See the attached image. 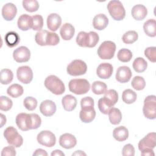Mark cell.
<instances>
[{
    "label": "cell",
    "instance_id": "1",
    "mask_svg": "<svg viewBox=\"0 0 156 156\" xmlns=\"http://www.w3.org/2000/svg\"><path fill=\"white\" fill-rule=\"evenodd\" d=\"M35 40L40 46H55L60 42V38L56 33L41 30L35 34Z\"/></svg>",
    "mask_w": 156,
    "mask_h": 156
},
{
    "label": "cell",
    "instance_id": "2",
    "mask_svg": "<svg viewBox=\"0 0 156 156\" xmlns=\"http://www.w3.org/2000/svg\"><path fill=\"white\" fill-rule=\"evenodd\" d=\"M99 40L98 34L94 31L88 33L81 31L77 35L76 43L80 47L93 48L98 44Z\"/></svg>",
    "mask_w": 156,
    "mask_h": 156
},
{
    "label": "cell",
    "instance_id": "3",
    "mask_svg": "<svg viewBox=\"0 0 156 156\" xmlns=\"http://www.w3.org/2000/svg\"><path fill=\"white\" fill-rule=\"evenodd\" d=\"M45 87L56 95H61L65 91L63 82L56 76L50 75L48 76L44 82Z\"/></svg>",
    "mask_w": 156,
    "mask_h": 156
},
{
    "label": "cell",
    "instance_id": "4",
    "mask_svg": "<svg viewBox=\"0 0 156 156\" xmlns=\"http://www.w3.org/2000/svg\"><path fill=\"white\" fill-rule=\"evenodd\" d=\"M68 87L71 92L80 95L87 93L90 90V84L87 79H74L69 81Z\"/></svg>",
    "mask_w": 156,
    "mask_h": 156
},
{
    "label": "cell",
    "instance_id": "5",
    "mask_svg": "<svg viewBox=\"0 0 156 156\" xmlns=\"http://www.w3.org/2000/svg\"><path fill=\"white\" fill-rule=\"evenodd\" d=\"M107 9L110 16L115 20L121 21L125 18V9L121 2L118 0L110 1L107 4Z\"/></svg>",
    "mask_w": 156,
    "mask_h": 156
},
{
    "label": "cell",
    "instance_id": "6",
    "mask_svg": "<svg viewBox=\"0 0 156 156\" xmlns=\"http://www.w3.org/2000/svg\"><path fill=\"white\" fill-rule=\"evenodd\" d=\"M116 44L112 41H105L101 44L98 49V55L101 59L110 60L115 55Z\"/></svg>",
    "mask_w": 156,
    "mask_h": 156
},
{
    "label": "cell",
    "instance_id": "7",
    "mask_svg": "<svg viewBox=\"0 0 156 156\" xmlns=\"http://www.w3.org/2000/svg\"><path fill=\"white\" fill-rule=\"evenodd\" d=\"M4 136L7 143L15 147L21 146L23 143V137L18 133L17 130L12 126L8 127L5 129Z\"/></svg>",
    "mask_w": 156,
    "mask_h": 156
},
{
    "label": "cell",
    "instance_id": "8",
    "mask_svg": "<svg viewBox=\"0 0 156 156\" xmlns=\"http://www.w3.org/2000/svg\"><path fill=\"white\" fill-rule=\"evenodd\" d=\"M143 112L144 116L149 119L156 118V96L155 95L147 96L144 101Z\"/></svg>",
    "mask_w": 156,
    "mask_h": 156
},
{
    "label": "cell",
    "instance_id": "9",
    "mask_svg": "<svg viewBox=\"0 0 156 156\" xmlns=\"http://www.w3.org/2000/svg\"><path fill=\"white\" fill-rule=\"evenodd\" d=\"M87 66L85 62L81 60H74L67 66L66 71L68 74L73 76H81L86 73Z\"/></svg>",
    "mask_w": 156,
    "mask_h": 156
},
{
    "label": "cell",
    "instance_id": "10",
    "mask_svg": "<svg viewBox=\"0 0 156 156\" xmlns=\"http://www.w3.org/2000/svg\"><path fill=\"white\" fill-rule=\"evenodd\" d=\"M37 140L39 144L49 147L54 146L56 143L55 135L49 130L41 131L37 135Z\"/></svg>",
    "mask_w": 156,
    "mask_h": 156
},
{
    "label": "cell",
    "instance_id": "11",
    "mask_svg": "<svg viewBox=\"0 0 156 156\" xmlns=\"http://www.w3.org/2000/svg\"><path fill=\"white\" fill-rule=\"evenodd\" d=\"M16 76L19 81L24 84L29 83L33 79V72L28 66H20L16 71Z\"/></svg>",
    "mask_w": 156,
    "mask_h": 156
},
{
    "label": "cell",
    "instance_id": "12",
    "mask_svg": "<svg viewBox=\"0 0 156 156\" xmlns=\"http://www.w3.org/2000/svg\"><path fill=\"white\" fill-rule=\"evenodd\" d=\"M156 134L155 132L149 133L138 143V149L142 151L146 149H153L156 146Z\"/></svg>",
    "mask_w": 156,
    "mask_h": 156
},
{
    "label": "cell",
    "instance_id": "13",
    "mask_svg": "<svg viewBox=\"0 0 156 156\" xmlns=\"http://www.w3.org/2000/svg\"><path fill=\"white\" fill-rule=\"evenodd\" d=\"M13 57L16 62H27L30 58V51L26 46H20L13 51Z\"/></svg>",
    "mask_w": 156,
    "mask_h": 156
},
{
    "label": "cell",
    "instance_id": "14",
    "mask_svg": "<svg viewBox=\"0 0 156 156\" xmlns=\"http://www.w3.org/2000/svg\"><path fill=\"white\" fill-rule=\"evenodd\" d=\"M77 144V140L76 137L68 133L62 134L59 138V144L61 147L69 149L73 148Z\"/></svg>",
    "mask_w": 156,
    "mask_h": 156
},
{
    "label": "cell",
    "instance_id": "15",
    "mask_svg": "<svg viewBox=\"0 0 156 156\" xmlns=\"http://www.w3.org/2000/svg\"><path fill=\"white\" fill-rule=\"evenodd\" d=\"M113 66L109 63H101L96 69L98 76L103 79H107L111 77L113 74Z\"/></svg>",
    "mask_w": 156,
    "mask_h": 156
},
{
    "label": "cell",
    "instance_id": "16",
    "mask_svg": "<svg viewBox=\"0 0 156 156\" xmlns=\"http://www.w3.org/2000/svg\"><path fill=\"white\" fill-rule=\"evenodd\" d=\"M132 71L129 67L122 66L118 68L116 73V79L120 83H126L129 82L132 77Z\"/></svg>",
    "mask_w": 156,
    "mask_h": 156
},
{
    "label": "cell",
    "instance_id": "17",
    "mask_svg": "<svg viewBox=\"0 0 156 156\" xmlns=\"http://www.w3.org/2000/svg\"><path fill=\"white\" fill-rule=\"evenodd\" d=\"M40 111L45 116H51L56 112V105L52 101H43L40 105Z\"/></svg>",
    "mask_w": 156,
    "mask_h": 156
},
{
    "label": "cell",
    "instance_id": "18",
    "mask_svg": "<svg viewBox=\"0 0 156 156\" xmlns=\"http://www.w3.org/2000/svg\"><path fill=\"white\" fill-rule=\"evenodd\" d=\"M17 13V8L15 4L9 2L3 5L2 9V16L6 21H12L15 17Z\"/></svg>",
    "mask_w": 156,
    "mask_h": 156
},
{
    "label": "cell",
    "instance_id": "19",
    "mask_svg": "<svg viewBox=\"0 0 156 156\" xmlns=\"http://www.w3.org/2000/svg\"><path fill=\"white\" fill-rule=\"evenodd\" d=\"M47 26L51 31H56L61 25L62 18L57 13H52L47 17Z\"/></svg>",
    "mask_w": 156,
    "mask_h": 156
},
{
    "label": "cell",
    "instance_id": "20",
    "mask_svg": "<svg viewBox=\"0 0 156 156\" xmlns=\"http://www.w3.org/2000/svg\"><path fill=\"white\" fill-rule=\"evenodd\" d=\"M131 14L135 20L137 21L143 20L147 14V10L144 5L137 4L132 7Z\"/></svg>",
    "mask_w": 156,
    "mask_h": 156
},
{
    "label": "cell",
    "instance_id": "21",
    "mask_svg": "<svg viewBox=\"0 0 156 156\" xmlns=\"http://www.w3.org/2000/svg\"><path fill=\"white\" fill-rule=\"evenodd\" d=\"M108 24V19L107 16L103 13L96 15L93 20V26L94 29L98 30L104 29Z\"/></svg>",
    "mask_w": 156,
    "mask_h": 156
},
{
    "label": "cell",
    "instance_id": "22",
    "mask_svg": "<svg viewBox=\"0 0 156 156\" xmlns=\"http://www.w3.org/2000/svg\"><path fill=\"white\" fill-rule=\"evenodd\" d=\"M17 25L18 28L23 31L29 30L32 27V16L27 14L21 15L18 19Z\"/></svg>",
    "mask_w": 156,
    "mask_h": 156
},
{
    "label": "cell",
    "instance_id": "23",
    "mask_svg": "<svg viewBox=\"0 0 156 156\" xmlns=\"http://www.w3.org/2000/svg\"><path fill=\"white\" fill-rule=\"evenodd\" d=\"M75 32V29L74 26L70 24L66 23L62 25L60 30V35L64 40H71Z\"/></svg>",
    "mask_w": 156,
    "mask_h": 156
},
{
    "label": "cell",
    "instance_id": "24",
    "mask_svg": "<svg viewBox=\"0 0 156 156\" xmlns=\"http://www.w3.org/2000/svg\"><path fill=\"white\" fill-rule=\"evenodd\" d=\"M27 127L29 130L37 129L41 124V119L39 115L36 113L27 114L26 119Z\"/></svg>",
    "mask_w": 156,
    "mask_h": 156
},
{
    "label": "cell",
    "instance_id": "25",
    "mask_svg": "<svg viewBox=\"0 0 156 156\" xmlns=\"http://www.w3.org/2000/svg\"><path fill=\"white\" fill-rule=\"evenodd\" d=\"M96 116V111L94 107L81 109L79 117L80 120L85 123L91 122Z\"/></svg>",
    "mask_w": 156,
    "mask_h": 156
},
{
    "label": "cell",
    "instance_id": "26",
    "mask_svg": "<svg viewBox=\"0 0 156 156\" xmlns=\"http://www.w3.org/2000/svg\"><path fill=\"white\" fill-rule=\"evenodd\" d=\"M62 104L65 110L71 112L76 108L77 105V99L73 95L67 94L62 98Z\"/></svg>",
    "mask_w": 156,
    "mask_h": 156
},
{
    "label": "cell",
    "instance_id": "27",
    "mask_svg": "<svg viewBox=\"0 0 156 156\" xmlns=\"http://www.w3.org/2000/svg\"><path fill=\"white\" fill-rule=\"evenodd\" d=\"M113 136L118 141H124L128 138L129 130L124 126L117 127L113 131Z\"/></svg>",
    "mask_w": 156,
    "mask_h": 156
},
{
    "label": "cell",
    "instance_id": "28",
    "mask_svg": "<svg viewBox=\"0 0 156 156\" xmlns=\"http://www.w3.org/2000/svg\"><path fill=\"white\" fill-rule=\"evenodd\" d=\"M4 39L6 44L10 48L16 46L20 41L19 35L14 31H10L7 32L5 35Z\"/></svg>",
    "mask_w": 156,
    "mask_h": 156
},
{
    "label": "cell",
    "instance_id": "29",
    "mask_svg": "<svg viewBox=\"0 0 156 156\" xmlns=\"http://www.w3.org/2000/svg\"><path fill=\"white\" fill-rule=\"evenodd\" d=\"M143 30L145 34L151 37L156 36V21L154 19H149L143 25Z\"/></svg>",
    "mask_w": 156,
    "mask_h": 156
},
{
    "label": "cell",
    "instance_id": "30",
    "mask_svg": "<svg viewBox=\"0 0 156 156\" xmlns=\"http://www.w3.org/2000/svg\"><path fill=\"white\" fill-rule=\"evenodd\" d=\"M98 105L100 112L102 113L104 115H107L110 110L113 107L114 105L109 99L104 96L103 98L99 99Z\"/></svg>",
    "mask_w": 156,
    "mask_h": 156
},
{
    "label": "cell",
    "instance_id": "31",
    "mask_svg": "<svg viewBox=\"0 0 156 156\" xmlns=\"http://www.w3.org/2000/svg\"><path fill=\"white\" fill-rule=\"evenodd\" d=\"M108 115L111 124L113 125H117L121 122L122 119V114L118 108L112 107L110 110Z\"/></svg>",
    "mask_w": 156,
    "mask_h": 156
},
{
    "label": "cell",
    "instance_id": "32",
    "mask_svg": "<svg viewBox=\"0 0 156 156\" xmlns=\"http://www.w3.org/2000/svg\"><path fill=\"white\" fill-rule=\"evenodd\" d=\"M24 90L21 85L18 83H13L8 87L7 90V93L10 96L16 98L23 94Z\"/></svg>",
    "mask_w": 156,
    "mask_h": 156
},
{
    "label": "cell",
    "instance_id": "33",
    "mask_svg": "<svg viewBox=\"0 0 156 156\" xmlns=\"http://www.w3.org/2000/svg\"><path fill=\"white\" fill-rule=\"evenodd\" d=\"M136 98V93L130 89L125 90L122 94V101L127 104H131L135 102Z\"/></svg>",
    "mask_w": 156,
    "mask_h": 156
},
{
    "label": "cell",
    "instance_id": "34",
    "mask_svg": "<svg viewBox=\"0 0 156 156\" xmlns=\"http://www.w3.org/2000/svg\"><path fill=\"white\" fill-rule=\"evenodd\" d=\"M147 67V62L142 57H137L133 62V68L137 73L144 72Z\"/></svg>",
    "mask_w": 156,
    "mask_h": 156
},
{
    "label": "cell",
    "instance_id": "35",
    "mask_svg": "<svg viewBox=\"0 0 156 156\" xmlns=\"http://www.w3.org/2000/svg\"><path fill=\"white\" fill-rule=\"evenodd\" d=\"M13 78V74L9 69H2L0 72L1 83L3 85L10 83Z\"/></svg>",
    "mask_w": 156,
    "mask_h": 156
},
{
    "label": "cell",
    "instance_id": "36",
    "mask_svg": "<svg viewBox=\"0 0 156 156\" xmlns=\"http://www.w3.org/2000/svg\"><path fill=\"white\" fill-rule=\"evenodd\" d=\"M107 85L101 81H95L92 83L91 90L95 94H102L107 91Z\"/></svg>",
    "mask_w": 156,
    "mask_h": 156
},
{
    "label": "cell",
    "instance_id": "37",
    "mask_svg": "<svg viewBox=\"0 0 156 156\" xmlns=\"http://www.w3.org/2000/svg\"><path fill=\"white\" fill-rule=\"evenodd\" d=\"M138 38V33L135 30H129L122 35V40L126 44H132L135 42Z\"/></svg>",
    "mask_w": 156,
    "mask_h": 156
},
{
    "label": "cell",
    "instance_id": "38",
    "mask_svg": "<svg viewBox=\"0 0 156 156\" xmlns=\"http://www.w3.org/2000/svg\"><path fill=\"white\" fill-rule=\"evenodd\" d=\"M27 113H19L15 119V122L20 129L23 131H27L29 129H27L26 125V118Z\"/></svg>",
    "mask_w": 156,
    "mask_h": 156
},
{
    "label": "cell",
    "instance_id": "39",
    "mask_svg": "<svg viewBox=\"0 0 156 156\" xmlns=\"http://www.w3.org/2000/svg\"><path fill=\"white\" fill-rule=\"evenodd\" d=\"M24 9L29 12H36L39 8V4L36 0H24L23 1Z\"/></svg>",
    "mask_w": 156,
    "mask_h": 156
},
{
    "label": "cell",
    "instance_id": "40",
    "mask_svg": "<svg viewBox=\"0 0 156 156\" xmlns=\"http://www.w3.org/2000/svg\"><path fill=\"white\" fill-rule=\"evenodd\" d=\"M117 57L122 62H128L132 58V53L129 49L122 48L118 51Z\"/></svg>",
    "mask_w": 156,
    "mask_h": 156
},
{
    "label": "cell",
    "instance_id": "41",
    "mask_svg": "<svg viewBox=\"0 0 156 156\" xmlns=\"http://www.w3.org/2000/svg\"><path fill=\"white\" fill-rule=\"evenodd\" d=\"M132 87L136 90H142L146 86V82L144 79L139 76H135L131 82Z\"/></svg>",
    "mask_w": 156,
    "mask_h": 156
},
{
    "label": "cell",
    "instance_id": "42",
    "mask_svg": "<svg viewBox=\"0 0 156 156\" xmlns=\"http://www.w3.org/2000/svg\"><path fill=\"white\" fill-rule=\"evenodd\" d=\"M32 27L34 30H41L43 26V18L40 15H35L32 16Z\"/></svg>",
    "mask_w": 156,
    "mask_h": 156
},
{
    "label": "cell",
    "instance_id": "43",
    "mask_svg": "<svg viewBox=\"0 0 156 156\" xmlns=\"http://www.w3.org/2000/svg\"><path fill=\"white\" fill-rule=\"evenodd\" d=\"M13 105L12 101L7 96H1L0 97V109L2 111L9 110Z\"/></svg>",
    "mask_w": 156,
    "mask_h": 156
},
{
    "label": "cell",
    "instance_id": "44",
    "mask_svg": "<svg viewBox=\"0 0 156 156\" xmlns=\"http://www.w3.org/2000/svg\"><path fill=\"white\" fill-rule=\"evenodd\" d=\"M23 105L27 110L32 111L35 110L37 106V101L33 97L28 96L24 99Z\"/></svg>",
    "mask_w": 156,
    "mask_h": 156
},
{
    "label": "cell",
    "instance_id": "45",
    "mask_svg": "<svg viewBox=\"0 0 156 156\" xmlns=\"http://www.w3.org/2000/svg\"><path fill=\"white\" fill-rule=\"evenodd\" d=\"M144 55L148 60L152 62H156V48L155 46H151L147 48L144 50Z\"/></svg>",
    "mask_w": 156,
    "mask_h": 156
},
{
    "label": "cell",
    "instance_id": "46",
    "mask_svg": "<svg viewBox=\"0 0 156 156\" xmlns=\"http://www.w3.org/2000/svg\"><path fill=\"white\" fill-rule=\"evenodd\" d=\"M104 96L109 99L113 105H115L118 100V94L116 90L110 89L105 91Z\"/></svg>",
    "mask_w": 156,
    "mask_h": 156
},
{
    "label": "cell",
    "instance_id": "47",
    "mask_svg": "<svg viewBox=\"0 0 156 156\" xmlns=\"http://www.w3.org/2000/svg\"><path fill=\"white\" fill-rule=\"evenodd\" d=\"M81 109L94 107V100L90 96L83 98L80 101Z\"/></svg>",
    "mask_w": 156,
    "mask_h": 156
},
{
    "label": "cell",
    "instance_id": "48",
    "mask_svg": "<svg viewBox=\"0 0 156 156\" xmlns=\"http://www.w3.org/2000/svg\"><path fill=\"white\" fill-rule=\"evenodd\" d=\"M123 156H133L135 155V149L133 145L130 144H126L122 150Z\"/></svg>",
    "mask_w": 156,
    "mask_h": 156
},
{
    "label": "cell",
    "instance_id": "49",
    "mask_svg": "<svg viewBox=\"0 0 156 156\" xmlns=\"http://www.w3.org/2000/svg\"><path fill=\"white\" fill-rule=\"evenodd\" d=\"M15 147L13 146H9L7 147H5L2 149L1 152V155L5 156V155H16V151L15 149Z\"/></svg>",
    "mask_w": 156,
    "mask_h": 156
},
{
    "label": "cell",
    "instance_id": "50",
    "mask_svg": "<svg viewBox=\"0 0 156 156\" xmlns=\"http://www.w3.org/2000/svg\"><path fill=\"white\" fill-rule=\"evenodd\" d=\"M141 155L144 156H154L155 154L154 152L153 149H146L141 151Z\"/></svg>",
    "mask_w": 156,
    "mask_h": 156
},
{
    "label": "cell",
    "instance_id": "51",
    "mask_svg": "<svg viewBox=\"0 0 156 156\" xmlns=\"http://www.w3.org/2000/svg\"><path fill=\"white\" fill-rule=\"evenodd\" d=\"M38 155H42V156H47L48 153L46 151L42 149H37L35 150V151L33 154V156H38Z\"/></svg>",
    "mask_w": 156,
    "mask_h": 156
},
{
    "label": "cell",
    "instance_id": "52",
    "mask_svg": "<svg viewBox=\"0 0 156 156\" xmlns=\"http://www.w3.org/2000/svg\"><path fill=\"white\" fill-rule=\"evenodd\" d=\"M51 156H54V155H57V156H64L65 154L60 150H55L53 152H52V153L51 154Z\"/></svg>",
    "mask_w": 156,
    "mask_h": 156
},
{
    "label": "cell",
    "instance_id": "53",
    "mask_svg": "<svg viewBox=\"0 0 156 156\" xmlns=\"http://www.w3.org/2000/svg\"><path fill=\"white\" fill-rule=\"evenodd\" d=\"M1 127H2V126L6 123V118L3 114H1Z\"/></svg>",
    "mask_w": 156,
    "mask_h": 156
},
{
    "label": "cell",
    "instance_id": "54",
    "mask_svg": "<svg viewBox=\"0 0 156 156\" xmlns=\"http://www.w3.org/2000/svg\"><path fill=\"white\" fill-rule=\"evenodd\" d=\"M72 155H86V154L82 151H76L74 153L72 154Z\"/></svg>",
    "mask_w": 156,
    "mask_h": 156
}]
</instances>
